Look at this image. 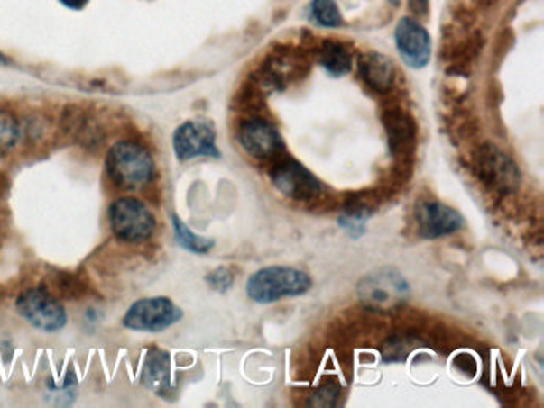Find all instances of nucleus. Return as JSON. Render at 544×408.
Wrapping results in <instances>:
<instances>
[{
    "instance_id": "26",
    "label": "nucleus",
    "mask_w": 544,
    "mask_h": 408,
    "mask_svg": "<svg viewBox=\"0 0 544 408\" xmlns=\"http://www.w3.org/2000/svg\"><path fill=\"white\" fill-rule=\"evenodd\" d=\"M62 5H66L68 8H72V10H80V8L85 7L90 0H60Z\"/></svg>"
},
{
    "instance_id": "19",
    "label": "nucleus",
    "mask_w": 544,
    "mask_h": 408,
    "mask_svg": "<svg viewBox=\"0 0 544 408\" xmlns=\"http://www.w3.org/2000/svg\"><path fill=\"white\" fill-rule=\"evenodd\" d=\"M319 64L331 76L342 77L352 69V56L340 43L324 42L319 50Z\"/></svg>"
},
{
    "instance_id": "22",
    "label": "nucleus",
    "mask_w": 544,
    "mask_h": 408,
    "mask_svg": "<svg viewBox=\"0 0 544 408\" xmlns=\"http://www.w3.org/2000/svg\"><path fill=\"white\" fill-rule=\"evenodd\" d=\"M311 14L313 20L324 28H337L342 24V16L334 0H313Z\"/></svg>"
},
{
    "instance_id": "3",
    "label": "nucleus",
    "mask_w": 544,
    "mask_h": 408,
    "mask_svg": "<svg viewBox=\"0 0 544 408\" xmlns=\"http://www.w3.org/2000/svg\"><path fill=\"white\" fill-rule=\"evenodd\" d=\"M358 298L364 308L373 313H393L406 304L410 286L396 268H377L367 273L358 284Z\"/></svg>"
},
{
    "instance_id": "23",
    "label": "nucleus",
    "mask_w": 544,
    "mask_h": 408,
    "mask_svg": "<svg viewBox=\"0 0 544 408\" xmlns=\"http://www.w3.org/2000/svg\"><path fill=\"white\" fill-rule=\"evenodd\" d=\"M205 279H207V286L213 291L226 294L234 286L235 271L232 268H228V267H217L216 270L209 271Z\"/></svg>"
},
{
    "instance_id": "10",
    "label": "nucleus",
    "mask_w": 544,
    "mask_h": 408,
    "mask_svg": "<svg viewBox=\"0 0 544 408\" xmlns=\"http://www.w3.org/2000/svg\"><path fill=\"white\" fill-rule=\"evenodd\" d=\"M415 222L421 238L438 240L454 235L465 225L463 215L439 201H425L415 209Z\"/></svg>"
},
{
    "instance_id": "2",
    "label": "nucleus",
    "mask_w": 544,
    "mask_h": 408,
    "mask_svg": "<svg viewBox=\"0 0 544 408\" xmlns=\"http://www.w3.org/2000/svg\"><path fill=\"white\" fill-rule=\"evenodd\" d=\"M310 275L292 267H265L255 271L246 283L248 297L259 304H270L286 297H300L310 291Z\"/></svg>"
},
{
    "instance_id": "21",
    "label": "nucleus",
    "mask_w": 544,
    "mask_h": 408,
    "mask_svg": "<svg viewBox=\"0 0 544 408\" xmlns=\"http://www.w3.org/2000/svg\"><path fill=\"white\" fill-rule=\"evenodd\" d=\"M23 138V126L14 113L0 111V159L14 152Z\"/></svg>"
},
{
    "instance_id": "20",
    "label": "nucleus",
    "mask_w": 544,
    "mask_h": 408,
    "mask_svg": "<svg viewBox=\"0 0 544 408\" xmlns=\"http://www.w3.org/2000/svg\"><path fill=\"white\" fill-rule=\"evenodd\" d=\"M171 223L174 238L182 249L189 250L192 254H198V256H205L213 250L214 240L193 233L192 230L189 229L178 215H171Z\"/></svg>"
},
{
    "instance_id": "18",
    "label": "nucleus",
    "mask_w": 544,
    "mask_h": 408,
    "mask_svg": "<svg viewBox=\"0 0 544 408\" xmlns=\"http://www.w3.org/2000/svg\"><path fill=\"white\" fill-rule=\"evenodd\" d=\"M373 214V209L364 201L359 200V196L353 198L346 204L344 214L338 217V225L348 233L353 240H358L365 233V222L369 215Z\"/></svg>"
},
{
    "instance_id": "14",
    "label": "nucleus",
    "mask_w": 544,
    "mask_h": 408,
    "mask_svg": "<svg viewBox=\"0 0 544 408\" xmlns=\"http://www.w3.org/2000/svg\"><path fill=\"white\" fill-rule=\"evenodd\" d=\"M61 130L70 141L83 147L93 149L103 142L104 136L99 123L90 113L78 107H69L64 111Z\"/></svg>"
},
{
    "instance_id": "15",
    "label": "nucleus",
    "mask_w": 544,
    "mask_h": 408,
    "mask_svg": "<svg viewBox=\"0 0 544 408\" xmlns=\"http://www.w3.org/2000/svg\"><path fill=\"white\" fill-rule=\"evenodd\" d=\"M359 74L364 84L377 93L392 90L394 82V66L390 58L382 53L371 51L359 58Z\"/></svg>"
},
{
    "instance_id": "5",
    "label": "nucleus",
    "mask_w": 544,
    "mask_h": 408,
    "mask_svg": "<svg viewBox=\"0 0 544 408\" xmlns=\"http://www.w3.org/2000/svg\"><path fill=\"white\" fill-rule=\"evenodd\" d=\"M14 308L21 318L41 332L55 333L68 324L66 308L58 297L43 287L21 292Z\"/></svg>"
},
{
    "instance_id": "12",
    "label": "nucleus",
    "mask_w": 544,
    "mask_h": 408,
    "mask_svg": "<svg viewBox=\"0 0 544 408\" xmlns=\"http://www.w3.org/2000/svg\"><path fill=\"white\" fill-rule=\"evenodd\" d=\"M396 47L400 51L402 61L412 68L421 69L431 59V37L427 29L410 18L401 20L396 28Z\"/></svg>"
},
{
    "instance_id": "4",
    "label": "nucleus",
    "mask_w": 544,
    "mask_h": 408,
    "mask_svg": "<svg viewBox=\"0 0 544 408\" xmlns=\"http://www.w3.org/2000/svg\"><path fill=\"white\" fill-rule=\"evenodd\" d=\"M109 225L118 241L143 244L155 235L157 219L149 206L134 196H120L109 206Z\"/></svg>"
},
{
    "instance_id": "8",
    "label": "nucleus",
    "mask_w": 544,
    "mask_h": 408,
    "mask_svg": "<svg viewBox=\"0 0 544 408\" xmlns=\"http://www.w3.org/2000/svg\"><path fill=\"white\" fill-rule=\"evenodd\" d=\"M270 179L280 194L299 203L315 200L323 188L317 176L294 159L278 161L270 171Z\"/></svg>"
},
{
    "instance_id": "11",
    "label": "nucleus",
    "mask_w": 544,
    "mask_h": 408,
    "mask_svg": "<svg viewBox=\"0 0 544 408\" xmlns=\"http://www.w3.org/2000/svg\"><path fill=\"white\" fill-rule=\"evenodd\" d=\"M238 141L244 152L255 159H275L286 149L284 139L276 126L263 118H253L243 123Z\"/></svg>"
},
{
    "instance_id": "27",
    "label": "nucleus",
    "mask_w": 544,
    "mask_h": 408,
    "mask_svg": "<svg viewBox=\"0 0 544 408\" xmlns=\"http://www.w3.org/2000/svg\"><path fill=\"white\" fill-rule=\"evenodd\" d=\"M7 63V58H5V56L2 55V53H0V64H5Z\"/></svg>"
},
{
    "instance_id": "17",
    "label": "nucleus",
    "mask_w": 544,
    "mask_h": 408,
    "mask_svg": "<svg viewBox=\"0 0 544 408\" xmlns=\"http://www.w3.org/2000/svg\"><path fill=\"white\" fill-rule=\"evenodd\" d=\"M43 289L51 292L55 297L61 298H82L88 295L90 291L88 284L76 273H66V271H56L47 279Z\"/></svg>"
},
{
    "instance_id": "13",
    "label": "nucleus",
    "mask_w": 544,
    "mask_h": 408,
    "mask_svg": "<svg viewBox=\"0 0 544 408\" xmlns=\"http://www.w3.org/2000/svg\"><path fill=\"white\" fill-rule=\"evenodd\" d=\"M390 152L396 159H406L417 142V125L413 118L402 109H390L382 115Z\"/></svg>"
},
{
    "instance_id": "25",
    "label": "nucleus",
    "mask_w": 544,
    "mask_h": 408,
    "mask_svg": "<svg viewBox=\"0 0 544 408\" xmlns=\"http://www.w3.org/2000/svg\"><path fill=\"white\" fill-rule=\"evenodd\" d=\"M409 7L413 14L419 16H427L429 12V2L428 0H409Z\"/></svg>"
},
{
    "instance_id": "7",
    "label": "nucleus",
    "mask_w": 544,
    "mask_h": 408,
    "mask_svg": "<svg viewBox=\"0 0 544 408\" xmlns=\"http://www.w3.org/2000/svg\"><path fill=\"white\" fill-rule=\"evenodd\" d=\"M182 316L180 306L168 297L141 298L124 313V327L134 332H165Z\"/></svg>"
},
{
    "instance_id": "24",
    "label": "nucleus",
    "mask_w": 544,
    "mask_h": 408,
    "mask_svg": "<svg viewBox=\"0 0 544 408\" xmlns=\"http://www.w3.org/2000/svg\"><path fill=\"white\" fill-rule=\"evenodd\" d=\"M338 395H340V389L336 385H323V386L318 387L317 393H313L311 395L310 405L332 407L337 403Z\"/></svg>"
},
{
    "instance_id": "1",
    "label": "nucleus",
    "mask_w": 544,
    "mask_h": 408,
    "mask_svg": "<svg viewBox=\"0 0 544 408\" xmlns=\"http://www.w3.org/2000/svg\"><path fill=\"white\" fill-rule=\"evenodd\" d=\"M157 167L147 147L132 139L118 141L106 155V174L124 192H143L155 179Z\"/></svg>"
},
{
    "instance_id": "28",
    "label": "nucleus",
    "mask_w": 544,
    "mask_h": 408,
    "mask_svg": "<svg viewBox=\"0 0 544 408\" xmlns=\"http://www.w3.org/2000/svg\"><path fill=\"white\" fill-rule=\"evenodd\" d=\"M390 2H392V4H393V5H398V4H400L401 0H390Z\"/></svg>"
},
{
    "instance_id": "9",
    "label": "nucleus",
    "mask_w": 544,
    "mask_h": 408,
    "mask_svg": "<svg viewBox=\"0 0 544 408\" xmlns=\"http://www.w3.org/2000/svg\"><path fill=\"white\" fill-rule=\"evenodd\" d=\"M172 150L180 161L193 159H221L216 144V130L207 120H189L172 134Z\"/></svg>"
},
{
    "instance_id": "16",
    "label": "nucleus",
    "mask_w": 544,
    "mask_h": 408,
    "mask_svg": "<svg viewBox=\"0 0 544 408\" xmlns=\"http://www.w3.org/2000/svg\"><path fill=\"white\" fill-rule=\"evenodd\" d=\"M141 383L155 394L165 395L171 387V360L170 354L153 348L145 356L141 372Z\"/></svg>"
},
{
    "instance_id": "6",
    "label": "nucleus",
    "mask_w": 544,
    "mask_h": 408,
    "mask_svg": "<svg viewBox=\"0 0 544 408\" xmlns=\"http://www.w3.org/2000/svg\"><path fill=\"white\" fill-rule=\"evenodd\" d=\"M475 173L496 194H514L521 187V171L516 161L495 144L479 147L475 159Z\"/></svg>"
}]
</instances>
